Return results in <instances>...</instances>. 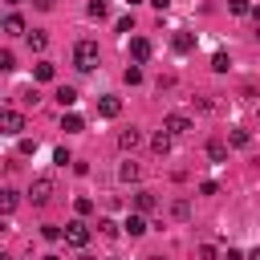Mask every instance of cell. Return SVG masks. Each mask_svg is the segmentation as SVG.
Segmentation results:
<instances>
[{"label": "cell", "mask_w": 260, "mask_h": 260, "mask_svg": "<svg viewBox=\"0 0 260 260\" xmlns=\"http://www.w3.org/2000/svg\"><path fill=\"white\" fill-rule=\"evenodd\" d=\"M228 8H232L236 16H244V12H252V4H248V0H228Z\"/></svg>", "instance_id": "obj_22"}, {"label": "cell", "mask_w": 260, "mask_h": 260, "mask_svg": "<svg viewBox=\"0 0 260 260\" xmlns=\"http://www.w3.org/2000/svg\"><path fill=\"white\" fill-rule=\"evenodd\" d=\"M32 73H37V81H53V73H57V69H53V61H37V69H32Z\"/></svg>", "instance_id": "obj_14"}, {"label": "cell", "mask_w": 260, "mask_h": 260, "mask_svg": "<svg viewBox=\"0 0 260 260\" xmlns=\"http://www.w3.org/2000/svg\"><path fill=\"white\" fill-rule=\"evenodd\" d=\"M150 4H154V8H158V12H162V8H167V4H171V0H150Z\"/></svg>", "instance_id": "obj_32"}, {"label": "cell", "mask_w": 260, "mask_h": 260, "mask_svg": "<svg viewBox=\"0 0 260 260\" xmlns=\"http://www.w3.org/2000/svg\"><path fill=\"white\" fill-rule=\"evenodd\" d=\"M98 114H102V118H118V114H122V102H118L114 93H102V102H98Z\"/></svg>", "instance_id": "obj_6"}, {"label": "cell", "mask_w": 260, "mask_h": 260, "mask_svg": "<svg viewBox=\"0 0 260 260\" xmlns=\"http://www.w3.org/2000/svg\"><path fill=\"white\" fill-rule=\"evenodd\" d=\"M98 232H102V236H118V223H114V219H102Z\"/></svg>", "instance_id": "obj_26"}, {"label": "cell", "mask_w": 260, "mask_h": 260, "mask_svg": "<svg viewBox=\"0 0 260 260\" xmlns=\"http://www.w3.org/2000/svg\"><path fill=\"white\" fill-rule=\"evenodd\" d=\"M211 69L223 73V69H228V53H215V57H211Z\"/></svg>", "instance_id": "obj_23"}, {"label": "cell", "mask_w": 260, "mask_h": 260, "mask_svg": "<svg viewBox=\"0 0 260 260\" xmlns=\"http://www.w3.org/2000/svg\"><path fill=\"white\" fill-rule=\"evenodd\" d=\"M41 236H45V240H61V228H53V223H45V228H41Z\"/></svg>", "instance_id": "obj_28"}, {"label": "cell", "mask_w": 260, "mask_h": 260, "mask_svg": "<svg viewBox=\"0 0 260 260\" xmlns=\"http://www.w3.org/2000/svg\"><path fill=\"white\" fill-rule=\"evenodd\" d=\"M4 32H12V37H16V32H24V20H20L16 12H12V16H4Z\"/></svg>", "instance_id": "obj_17"}, {"label": "cell", "mask_w": 260, "mask_h": 260, "mask_svg": "<svg viewBox=\"0 0 260 260\" xmlns=\"http://www.w3.org/2000/svg\"><path fill=\"white\" fill-rule=\"evenodd\" d=\"M32 4H37L41 12H45V8H53V0H32Z\"/></svg>", "instance_id": "obj_31"}, {"label": "cell", "mask_w": 260, "mask_h": 260, "mask_svg": "<svg viewBox=\"0 0 260 260\" xmlns=\"http://www.w3.org/2000/svg\"><path fill=\"white\" fill-rule=\"evenodd\" d=\"M162 130H167V134H187V130H191V118H187V114H167V118H162Z\"/></svg>", "instance_id": "obj_4"}, {"label": "cell", "mask_w": 260, "mask_h": 260, "mask_svg": "<svg viewBox=\"0 0 260 260\" xmlns=\"http://www.w3.org/2000/svg\"><path fill=\"white\" fill-rule=\"evenodd\" d=\"M77 260H93V256H77Z\"/></svg>", "instance_id": "obj_36"}, {"label": "cell", "mask_w": 260, "mask_h": 260, "mask_svg": "<svg viewBox=\"0 0 260 260\" xmlns=\"http://www.w3.org/2000/svg\"><path fill=\"white\" fill-rule=\"evenodd\" d=\"M0 207H4V215L16 207V191H4V199H0Z\"/></svg>", "instance_id": "obj_25"}, {"label": "cell", "mask_w": 260, "mask_h": 260, "mask_svg": "<svg viewBox=\"0 0 260 260\" xmlns=\"http://www.w3.org/2000/svg\"><path fill=\"white\" fill-rule=\"evenodd\" d=\"M146 260H162V256H146Z\"/></svg>", "instance_id": "obj_37"}, {"label": "cell", "mask_w": 260, "mask_h": 260, "mask_svg": "<svg viewBox=\"0 0 260 260\" xmlns=\"http://www.w3.org/2000/svg\"><path fill=\"white\" fill-rule=\"evenodd\" d=\"M199 260H215V248H211V244H203V248H199Z\"/></svg>", "instance_id": "obj_30"}, {"label": "cell", "mask_w": 260, "mask_h": 260, "mask_svg": "<svg viewBox=\"0 0 260 260\" xmlns=\"http://www.w3.org/2000/svg\"><path fill=\"white\" fill-rule=\"evenodd\" d=\"M93 211V199H77V215H89Z\"/></svg>", "instance_id": "obj_29"}, {"label": "cell", "mask_w": 260, "mask_h": 260, "mask_svg": "<svg viewBox=\"0 0 260 260\" xmlns=\"http://www.w3.org/2000/svg\"><path fill=\"white\" fill-rule=\"evenodd\" d=\"M8 4H20V0H8Z\"/></svg>", "instance_id": "obj_39"}, {"label": "cell", "mask_w": 260, "mask_h": 260, "mask_svg": "<svg viewBox=\"0 0 260 260\" xmlns=\"http://www.w3.org/2000/svg\"><path fill=\"white\" fill-rule=\"evenodd\" d=\"M118 175H122V183H134V179H138V162H122Z\"/></svg>", "instance_id": "obj_19"}, {"label": "cell", "mask_w": 260, "mask_h": 260, "mask_svg": "<svg viewBox=\"0 0 260 260\" xmlns=\"http://www.w3.org/2000/svg\"><path fill=\"white\" fill-rule=\"evenodd\" d=\"M0 69H16V57H12V53H8V49H4V53H0Z\"/></svg>", "instance_id": "obj_27"}, {"label": "cell", "mask_w": 260, "mask_h": 260, "mask_svg": "<svg viewBox=\"0 0 260 260\" xmlns=\"http://www.w3.org/2000/svg\"><path fill=\"white\" fill-rule=\"evenodd\" d=\"M122 228H126L130 236H142V232H146V219H142V211H138V215H126V223H122Z\"/></svg>", "instance_id": "obj_10"}, {"label": "cell", "mask_w": 260, "mask_h": 260, "mask_svg": "<svg viewBox=\"0 0 260 260\" xmlns=\"http://www.w3.org/2000/svg\"><path fill=\"white\" fill-rule=\"evenodd\" d=\"M138 81H142V69L130 65V69H126V85H138Z\"/></svg>", "instance_id": "obj_24"}, {"label": "cell", "mask_w": 260, "mask_h": 260, "mask_svg": "<svg viewBox=\"0 0 260 260\" xmlns=\"http://www.w3.org/2000/svg\"><path fill=\"white\" fill-rule=\"evenodd\" d=\"M134 207H138L142 215H146V211H154V195H150V191H138V195H134Z\"/></svg>", "instance_id": "obj_13"}, {"label": "cell", "mask_w": 260, "mask_h": 260, "mask_svg": "<svg viewBox=\"0 0 260 260\" xmlns=\"http://www.w3.org/2000/svg\"><path fill=\"white\" fill-rule=\"evenodd\" d=\"M28 45H32V49H37V53H41V49H45V45H49V37H45V32H28Z\"/></svg>", "instance_id": "obj_21"}, {"label": "cell", "mask_w": 260, "mask_h": 260, "mask_svg": "<svg viewBox=\"0 0 260 260\" xmlns=\"http://www.w3.org/2000/svg\"><path fill=\"white\" fill-rule=\"evenodd\" d=\"M207 154H211V162H228V142L223 138H211L207 142Z\"/></svg>", "instance_id": "obj_8"}, {"label": "cell", "mask_w": 260, "mask_h": 260, "mask_svg": "<svg viewBox=\"0 0 260 260\" xmlns=\"http://www.w3.org/2000/svg\"><path fill=\"white\" fill-rule=\"evenodd\" d=\"M138 142H142V134H138V130H134V126H130V130H122V134H118V146H122V150H134V146H138Z\"/></svg>", "instance_id": "obj_9"}, {"label": "cell", "mask_w": 260, "mask_h": 260, "mask_svg": "<svg viewBox=\"0 0 260 260\" xmlns=\"http://www.w3.org/2000/svg\"><path fill=\"white\" fill-rule=\"evenodd\" d=\"M73 65H77L81 73H89V69L98 65V45H93V41H77V45H73Z\"/></svg>", "instance_id": "obj_1"}, {"label": "cell", "mask_w": 260, "mask_h": 260, "mask_svg": "<svg viewBox=\"0 0 260 260\" xmlns=\"http://www.w3.org/2000/svg\"><path fill=\"white\" fill-rule=\"evenodd\" d=\"M248 260H260V248H256V252H248Z\"/></svg>", "instance_id": "obj_33"}, {"label": "cell", "mask_w": 260, "mask_h": 260, "mask_svg": "<svg viewBox=\"0 0 260 260\" xmlns=\"http://www.w3.org/2000/svg\"><path fill=\"white\" fill-rule=\"evenodd\" d=\"M28 195H32V203H37V207H41V203H49V199H53V179H49V175L32 179V191H28Z\"/></svg>", "instance_id": "obj_2"}, {"label": "cell", "mask_w": 260, "mask_h": 260, "mask_svg": "<svg viewBox=\"0 0 260 260\" xmlns=\"http://www.w3.org/2000/svg\"><path fill=\"white\" fill-rule=\"evenodd\" d=\"M248 142H252V134H248V130H240V126L228 134V146H248Z\"/></svg>", "instance_id": "obj_16"}, {"label": "cell", "mask_w": 260, "mask_h": 260, "mask_svg": "<svg viewBox=\"0 0 260 260\" xmlns=\"http://www.w3.org/2000/svg\"><path fill=\"white\" fill-rule=\"evenodd\" d=\"M252 16H256V20H260V8H252Z\"/></svg>", "instance_id": "obj_34"}, {"label": "cell", "mask_w": 260, "mask_h": 260, "mask_svg": "<svg viewBox=\"0 0 260 260\" xmlns=\"http://www.w3.org/2000/svg\"><path fill=\"white\" fill-rule=\"evenodd\" d=\"M130 57H134V61H150V41H146V37H134V41H130Z\"/></svg>", "instance_id": "obj_7"}, {"label": "cell", "mask_w": 260, "mask_h": 260, "mask_svg": "<svg viewBox=\"0 0 260 260\" xmlns=\"http://www.w3.org/2000/svg\"><path fill=\"white\" fill-rule=\"evenodd\" d=\"M65 240H69L73 248H85V244H89V228H85L81 219H73V223L65 228Z\"/></svg>", "instance_id": "obj_3"}, {"label": "cell", "mask_w": 260, "mask_h": 260, "mask_svg": "<svg viewBox=\"0 0 260 260\" xmlns=\"http://www.w3.org/2000/svg\"><path fill=\"white\" fill-rule=\"evenodd\" d=\"M45 260H61V256H53V252H49V256H45Z\"/></svg>", "instance_id": "obj_35"}, {"label": "cell", "mask_w": 260, "mask_h": 260, "mask_svg": "<svg viewBox=\"0 0 260 260\" xmlns=\"http://www.w3.org/2000/svg\"><path fill=\"white\" fill-rule=\"evenodd\" d=\"M0 126H4V134H20V130H24L20 110H4V114H0Z\"/></svg>", "instance_id": "obj_5"}, {"label": "cell", "mask_w": 260, "mask_h": 260, "mask_svg": "<svg viewBox=\"0 0 260 260\" xmlns=\"http://www.w3.org/2000/svg\"><path fill=\"white\" fill-rule=\"evenodd\" d=\"M89 16L102 20V16H106V0H89Z\"/></svg>", "instance_id": "obj_20"}, {"label": "cell", "mask_w": 260, "mask_h": 260, "mask_svg": "<svg viewBox=\"0 0 260 260\" xmlns=\"http://www.w3.org/2000/svg\"><path fill=\"white\" fill-rule=\"evenodd\" d=\"M126 4H138V0H126Z\"/></svg>", "instance_id": "obj_38"}, {"label": "cell", "mask_w": 260, "mask_h": 260, "mask_svg": "<svg viewBox=\"0 0 260 260\" xmlns=\"http://www.w3.org/2000/svg\"><path fill=\"white\" fill-rule=\"evenodd\" d=\"M171 45H175V53H191V49H195V37H191V32H179Z\"/></svg>", "instance_id": "obj_11"}, {"label": "cell", "mask_w": 260, "mask_h": 260, "mask_svg": "<svg viewBox=\"0 0 260 260\" xmlns=\"http://www.w3.org/2000/svg\"><path fill=\"white\" fill-rule=\"evenodd\" d=\"M57 102H61V110H69V106L77 102V89H73V85H61V89H57Z\"/></svg>", "instance_id": "obj_12"}, {"label": "cell", "mask_w": 260, "mask_h": 260, "mask_svg": "<svg viewBox=\"0 0 260 260\" xmlns=\"http://www.w3.org/2000/svg\"><path fill=\"white\" fill-rule=\"evenodd\" d=\"M150 146H154L158 154H167V150H171V134H167V130H162V134H154V142H150Z\"/></svg>", "instance_id": "obj_18"}, {"label": "cell", "mask_w": 260, "mask_h": 260, "mask_svg": "<svg viewBox=\"0 0 260 260\" xmlns=\"http://www.w3.org/2000/svg\"><path fill=\"white\" fill-rule=\"evenodd\" d=\"M81 126H85V122H81V114H65V118H61V130H69V134H77Z\"/></svg>", "instance_id": "obj_15"}]
</instances>
